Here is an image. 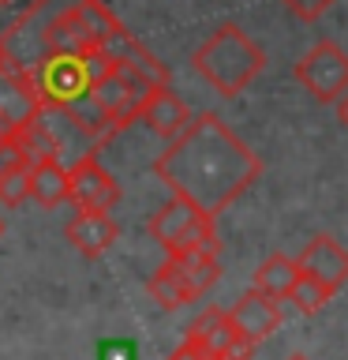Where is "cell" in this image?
Listing matches in <instances>:
<instances>
[{
  "label": "cell",
  "instance_id": "2e32d148",
  "mask_svg": "<svg viewBox=\"0 0 348 360\" xmlns=\"http://www.w3.org/2000/svg\"><path fill=\"white\" fill-rule=\"evenodd\" d=\"M30 173H34V158L22 154L19 146L0 162V202L8 210L30 199Z\"/></svg>",
  "mask_w": 348,
  "mask_h": 360
},
{
  "label": "cell",
  "instance_id": "7a4b0ae2",
  "mask_svg": "<svg viewBox=\"0 0 348 360\" xmlns=\"http://www.w3.org/2000/svg\"><path fill=\"white\" fill-rule=\"evenodd\" d=\"M191 68L218 90L221 98H236L262 75L266 49L236 22H225L191 53Z\"/></svg>",
  "mask_w": 348,
  "mask_h": 360
},
{
  "label": "cell",
  "instance_id": "ac0fdd59",
  "mask_svg": "<svg viewBox=\"0 0 348 360\" xmlns=\"http://www.w3.org/2000/svg\"><path fill=\"white\" fill-rule=\"evenodd\" d=\"M281 4H285L292 15H296L300 22H319L326 11H330L337 0H281Z\"/></svg>",
  "mask_w": 348,
  "mask_h": 360
},
{
  "label": "cell",
  "instance_id": "52a82bcc",
  "mask_svg": "<svg viewBox=\"0 0 348 360\" xmlns=\"http://www.w3.org/2000/svg\"><path fill=\"white\" fill-rule=\"evenodd\" d=\"M296 83L319 105H333L348 90V53L333 38H319L296 60Z\"/></svg>",
  "mask_w": 348,
  "mask_h": 360
},
{
  "label": "cell",
  "instance_id": "603a6c76",
  "mask_svg": "<svg viewBox=\"0 0 348 360\" xmlns=\"http://www.w3.org/2000/svg\"><path fill=\"white\" fill-rule=\"evenodd\" d=\"M4 56H8V53H4V45H0V64H4Z\"/></svg>",
  "mask_w": 348,
  "mask_h": 360
},
{
  "label": "cell",
  "instance_id": "e0dca14e",
  "mask_svg": "<svg viewBox=\"0 0 348 360\" xmlns=\"http://www.w3.org/2000/svg\"><path fill=\"white\" fill-rule=\"evenodd\" d=\"M333 297H337V292H333L330 285H322L314 274H307V270H303L300 281H296V285H292V292H288V304H292L300 315H314V311H322Z\"/></svg>",
  "mask_w": 348,
  "mask_h": 360
},
{
  "label": "cell",
  "instance_id": "7c38bea8",
  "mask_svg": "<svg viewBox=\"0 0 348 360\" xmlns=\"http://www.w3.org/2000/svg\"><path fill=\"white\" fill-rule=\"evenodd\" d=\"M139 120H142L154 135H157V139L173 143L176 135L191 124V109H187V101L180 98V94H173V86L161 83V86H154L150 94H146Z\"/></svg>",
  "mask_w": 348,
  "mask_h": 360
},
{
  "label": "cell",
  "instance_id": "ba28073f",
  "mask_svg": "<svg viewBox=\"0 0 348 360\" xmlns=\"http://www.w3.org/2000/svg\"><path fill=\"white\" fill-rule=\"evenodd\" d=\"M67 169H72V195H67V202H72L75 210H116V202L123 199V188H120V180L98 162V154L79 158V162H72Z\"/></svg>",
  "mask_w": 348,
  "mask_h": 360
},
{
  "label": "cell",
  "instance_id": "30bf717a",
  "mask_svg": "<svg viewBox=\"0 0 348 360\" xmlns=\"http://www.w3.org/2000/svg\"><path fill=\"white\" fill-rule=\"evenodd\" d=\"M64 240L83 259H101L120 240V225L112 210H75V218L64 225Z\"/></svg>",
  "mask_w": 348,
  "mask_h": 360
},
{
  "label": "cell",
  "instance_id": "8992f818",
  "mask_svg": "<svg viewBox=\"0 0 348 360\" xmlns=\"http://www.w3.org/2000/svg\"><path fill=\"white\" fill-rule=\"evenodd\" d=\"M41 105L45 101H41V90L34 83L30 68L4 56V64H0V143L15 146V139L41 112Z\"/></svg>",
  "mask_w": 348,
  "mask_h": 360
},
{
  "label": "cell",
  "instance_id": "5bb4252c",
  "mask_svg": "<svg viewBox=\"0 0 348 360\" xmlns=\"http://www.w3.org/2000/svg\"><path fill=\"white\" fill-rule=\"evenodd\" d=\"M72 195V169H67L60 158H41V162H34V173H30V199L38 202V207L53 210L67 202Z\"/></svg>",
  "mask_w": 348,
  "mask_h": 360
},
{
  "label": "cell",
  "instance_id": "d4e9b609",
  "mask_svg": "<svg viewBox=\"0 0 348 360\" xmlns=\"http://www.w3.org/2000/svg\"><path fill=\"white\" fill-rule=\"evenodd\" d=\"M229 360H240V356H229Z\"/></svg>",
  "mask_w": 348,
  "mask_h": 360
},
{
  "label": "cell",
  "instance_id": "d6986e66",
  "mask_svg": "<svg viewBox=\"0 0 348 360\" xmlns=\"http://www.w3.org/2000/svg\"><path fill=\"white\" fill-rule=\"evenodd\" d=\"M168 360H213V356H206V353H202L199 345H191V342H184V345H180V349H176V353L168 356Z\"/></svg>",
  "mask_w": 348,
  "mask_h": 360
},
{
  "label": "cell",
  "instance_id": "44dd1931",
  "mask_svg": "<svg viewBox=\"0 0 348 360\" xmlns=\"http://www.w3.org/2000/svg\"><path fill=\"white\" fill-rule=\"evenodd\" d=\"M285 360H311V356H303V353H292V356H285Z\"/></svg>",
  "mask_w": 348,
  "mask_h": 360
},
{
  "label": "cell",
  "instance_id": "5b68a950",
  "mask_svg": "<svg viewBox=\"0 0 348 360\" xmlns=\"http://www.w3.org/2000/svg\"><path fill=\"white\" fill-rule=\"evenodd\" d=\"M150 236L165 248V255H180V252H213L218 255V225L213 214L199 210L195 202L173 195L161 210L150 218Z\"/></svg>",
  "mask_w": 348,
  "mask_h": 360
},
{
  "label": "cell",
  "instance_id": "9c48e42d",
  "mask_svg": "<svg viewBox=\"0 0 348 360\" xmlns=\"http://www.w3.org/2000/svg\"><path fill=\"white\" fill-rule=\"evenodd\" d=\"M184 342L199 345L202 353L213 356V360H229V356L251 360V349H255V342H247V338L232 326L229 311H221V308H206V311H202L199 319L187 326Z\"/></svg>",
  "mask_w": 348,
  "mask_h": 360
},
{
  "label": "cell",
  "instance_id": "6da1fadb",
  "mask_svg": "<svg viewBox=\"0 0 348 360\" xmlns=\"http://www.w3.org/2000/svg\"><path fill=\"white\" fill-rule=\"evenodd\" d=\"M154 176L173 195L218 218L262 176V162L218 112H199L154 158Z\"/></svg>",
  "mask_w": 348,
  "mask_h": 360
},
{
  "label": "cell",
  "instance_id": "ffe728a7",
  "mask_svg": "<svg viewBox=\"0 0 348 360\" xmlns=\"http://www.w3.org/2000/svg\"><path fill=\"white\" fill-rule=\"evenodd\" d=\"M333 109H337V124H341V128L348 131V90H344V94L333 101Z\"/></svg>",
  "mask_w": 348,
  "mask_h": 360
},
{
  "label": "cell",
  "instance_id": "277c9868",
  "mask_svg": "<svg viewBox=\"0 0 348 360\" xmlns=\"http://www.w3.org/2000/svg\"><path fill=\"white\" fill-rule=\"evenodd\" d=\"M218 278H221V266L213 252H180V255H165V263L150 274L146 289L165 311H176L184 304L199 300L206 289H213Z\"/></svg>",
  "mask_w": 348,
  "mask_h": 360
},
{
  "label": "cell",
  "instance_id": "cb8c5ba5",
  "mask_svg": "<svg viewBox=\"0 0 348 360\" xmlns=\"http://www.w3.org/2000/svg\"><path fill=\"white\" fill-rule=\"evenodd\" d=\"M0 233H4V221H0Z\"/></svg>",
  "mask_w": 348,
  "mask_h": 360
},
{
  "label": "cell",
  "instance_id": "3957f363",
  "mask_svg": "<svg viewBox=\"0 0 348 360\" xmlns=\"http://www.w3.org/2000/svg\"><path fill=\"white\" fill-rule=\"evenodd\" d=\"M112 64V56L105 49L94 53H53L30 64V75L41 90L45 105H79L90 98L94 79Z\"/></svg>",
  "mask_w": 348,
  "mask_h": 360
},
{
  "label": "cell",
  "instance_id": "9a60e30c",
  "mask_svg": "<svg viewBox=\"0 0 348 360\" xmlns=\"http://www.w3.org/2000/svg\"><path fill=\"white\" fill-rule=\"evenodd\" d=\"M300 274H303V266H300L296 255L274 252L269 259H262V263H258L255 278H251V289L266 292V297H274V300H288V292H292V285L300 281Z\"/></svg>",
  "mask_w": 348,
  "mask_h": 360
},
{
  "label": "cell",
  "instance_id": "8fae6325",
  "mask_svg": "<svg viewBox=\"0 0 348 360\" xmlns=\"http://www.w3.org/2000/svg\"><path fill=\"white\" fill-rule=\"evenodd\" d=\"M296 259H300V266L307 270V274H314L322 285H330L333 292H341L348 285V252L337 244V236H330V233L311 236Z\"/></svg>",
  "mask_w": 348,
  "mask_h": 360
},
{
  "label": "cell",
  "instance_id": "7402d4cb",
  "mask_svg": "<svg viewBox=\"0 0 348 360\" xmlns=\"http://www.w3.org/2000/svg\"><path fill=\"white\" fill-rule=\"evenodd\" d=\"M11 4H15V0H0V8H11Z\"/></svg>",
  "mask_w": 348,
  "mask_h": 360
},
{
  "label": "cell",
  "instance_id": "4fadbf2b",
  "mask_svg": "<svg viewBox=\"0 0 348 360\" xmlns=\"http://www.w3.org/2000/svg\"><path fill=\"white\" fill-rule=\"evenodd\" d=\"M229 319L247 342L258 345L281 326V300L266 297V292H258V289H247L243 297L229 308Z\"/></svg>",
  "mask_w": 348,
  "mask_h": 360
}]
</instances>
